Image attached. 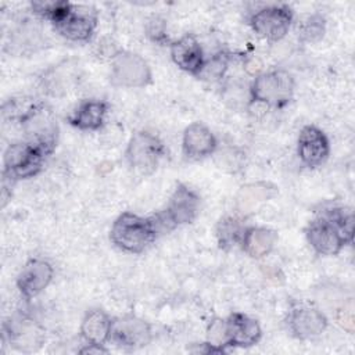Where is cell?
Wrapping results in <instances>:
<instances>
[{"mask_svg":"<svg viewBox=\"0 0 355 355\" xmlns=\"http://www.w3.org/2000/svg\"><path fill=\"white\" fill-rule=\"evenodd\" d=\"M32 8L36 14L49 18L61 36L73 42L90 39L96 29V12L87 7L65 1H35Z\"/></svg>","mask_w":355,"mask_h":355,"instance_id":"obj_1","label":"cell"},{"mask_svg":"<svg viewBox=\"0 0 355 355\" xmlns=\"http://www.w3.org/2000/svg\"><path fill=\"white\" fill-rule=\"evenodd\" d=\"M112 243L128 252L144 251L157 237L151 218H141L132 212H123L111 227Z\"/></svg>","mask_w":355,"mask_h":355,"instance_id":"obj_2","label":"cell"},{"mask_svg":"<svg viewBox=\"0 0 355 355\" xmlns=\"http://www.w3.org/2000/svg\"><path fill=\"white\" fill-rule=\"evenodd\" d=\"M200 207L198 196L184 184H179L165 209L151 216V222L158 233H166L176 226L190 223L197 216Z\"/></svg>","mask_w":355,"mask_h":355,"instance_id":"obj_3","label":"cell"},{"mask_svg":"<svg viewBox=\"0 0 355 355\" xmlns=\"http://www.w3.org/2000/svg\"><path fill=\"white\" fill-rule=\"evenodd\" d=\"M29 143L42 147L47 154L53 151L57 141V123L50 110L42 104H28L22 112L15 115Z\"/></svg>","mask_w":355,"mask_h":355,"instance_id":"obj_4","label":"cell"},{"mask_svg":"<svg viewBox=\"0 0 355 355\" xmlns=\"http://www.w3.org/2000/svg\"><path fill=\"white\" fill-rule=\"evenodd\" d=\"M47 153L29 141L12 143L4 153V178L25 179L36 175Z\"/></svg>","mask_w":355,"mask_h":355,"instance_id":"obj_5","label":"cell"},{"mask_svg":"<svg viewBox=\"0 0 355 355\" xmlns=\"http://www.w3.org/2000/svg\"><path fill=\"white\" fill-rule=\"evenodd\" d=\"M294 92V80L286 71L276 69L261 73L251 86L254 101L265 103L273 107H282L290 101Z\"/></svg>","mask_w":355,"mask_h":355,"instance_id":"obj_6","label":"cell"},{"mask_svg":"<svg viewBox=\"0 0 355 355\" xmlns=\"http://www.w3.org/2000/svg\"><path fill=\"white\" fill-rule=\"evenodd\" d=\"M164 155V144L150 132H137L132 136L126 158L129 165L141 175L153 173Z\"/></svg>","mask_w":355,"mask_h":355,"instance_id":"obj_7","label":"cell"},{"mask_svg":"<svg viewBox=\"0 0 355 355\" xmlns=\"http://www.w3.org/2000/svg\"><path fill=\"white\" fill-rule=\"evenodd\" d=\"M111 82L121 87H143L151 82V71L139 54L122 51L112 60Z\"/></svg>","mask_w":355,"mask_h":355,"instance_id":"obj_8","label":"cell"},{"mask_svg":"<svg viewBox=\"0 0 355 355\" xmlns=\"http://www.w3.org/2000/svg\"><path fill=\"white\" fill-rule=\"evenodd\" d=\"M291 21L293 12L287 6H269L257 11L250 22L259 36L277 42L286 36Z\"/></svg>","mask_w":355,"mask_h":355,"instance_id":"obj_9","label":"cell"},{"mask_svg":"<svg viewBox=\"0 0 355 355\" xmlns=\"http://www.w3.org/2000/svg\"><path fill=\"white\" fill-rule=\"evenodd\" d=\"M305 233L311 247L320 255H336L347 243L340 230L323 216L311 222Z\"/></svg>","mask_w":355,"mask_h":355,"instance_id":"obj_10","label":"cell"},{"mask_svg":"<svg viewBox=\"0 0 355 355\" xmlns=\"http://www.w3.org/2000/svg\"><path fill=\"white\" fill-rule=\"evenodd\" d=\"M110 340L119 347L140 348L150 343L151 330L144 320L136 316H123L112 322Z\"/></svg>","mask_w":355,"mask_h":355,"instance_id":"obj_11","label":"cell"},{"mask_svg":"<svg viewBox=\"0 0 355 355\" xmlns=\"http://www.w3.org/2000/svg\"><path fill=\"white\" fill-rule=\"evenodd\" d=\"M330 146L326 135L316 126H304L298 137V157L308 168L322 165L329 157Z\"/></svg>","mask_w":355,"mask_h":355,"instance_id":"obj_12","label":"cell"},{"mask_svg":"<svg viewBox=\"0 0 355 355\" xmlns=\"http://www.w3.org/2000/svg\"><path fill=\"white\" fill-rule=\"evenodd\" d=\"M53 268L47 261L31 259L18 275L17 286L24 297L32 298L49 286Z\"/></svg>","mask_w":355,"mask_h":355,"instance_id":"obj_13","label":"cell"},{"mask_svg":"<svg viewBox=\"0 0 355 355\" xmlns=\"http://www.w3.org/2000/svg\"><path fill=\"white\" fill-rule=\"evenodd\" d=\"M227 345L251 347L261 338V327L257 320L243 313H232L226 320Z\"/></svg>","mask_w":355,"mask_h":355,"instance_id":"obj_14","label":"cell"},{"mask_svg":"<svg viewBox=\"0 0 355 355\" xmlns=\"http://www.w3.org/2000/svg\"><path fill=\"white\" fill-rule=\"evenodd\" d=\"M290 329L295 337L301 340L319 336L327 326V320L322 312L315 308H297L290 315Z\"/></svg>","mask_w":355,"mask_h":355,"instance_id":"obj_15","label":"cell"},{"mask_svg":"<svg viewBox=\"0 0 355 355\" xmlns=\"http://www.w3.org/2000/svg\"><path fill=\"white\" fill-rule=\"evenodd\" d=\"M171 55L175 64L186 72L197 75L202 67V50L194 36L186 35L171 46Z\"/></svg>","mask_w":355,"mask_h":355,"instance_id":"obj_16","label":"cell"},{"mask_svg":"<svg viewBox=\"0 0 355 355\" xmlns=\"http://www.w3.org/2000/svg\"><path fill=\"white\" fill-rule=\"evenodd\" d=\"M215 147L216 139L205 125L194 122L186 128L183 133V151L187 157H207L215 150Z\"/></svg>","mask_w":355,"mask_h":355,"instance_id":"obj_17","label":"cell"},{"mask_svg":"<svg viewBox=\"0 0 355 355\" xmlns=\"http://www.w3.org/2000/svg\"><path fill=\"white\" fill-rule=\"evenodd\" d=\"M108 104L101 100H86L80 103L76 110L69 115L68 121L78 129L96 130L104 123Z\"/></svg>","mask_w":355,"mask_h":355,"instance_id":"obj_18","label":"cell"},{"mask_svg":"<svg viewBox=\"0 0 355 355\" xmlns=\"http://www.w3.org/2000/svg\"><path fill=\"white\" fill-rule=\"evenodd\" d=\"M111 324L112 322L104 311L93 309L83 318L80 331L89 344L103 345L110 338Z\"/></svg>","mask_w":355,"mask_h":355,"instance_id":"obj_19","label":"cell"},{"mask_svg":"<svg viewBox=\"0 0 355 355\" xmlns=\"http://www.w3.org/2000/svg\"><path fill=\"white\" fill-rule=\"evenodd\" d=\"M276 233L266 227H250L244 230L241 243L243 250L252 258H261L268 255L275 243H276Z\"/></svg>","mask_w":355,"mask_h":355,"instance_id":"obj_20","label":"cell"},{"mask_svg":"<svg viewBox=\"0 0 355 355\" xmlns=\"http://www.w3.org/2000/svg\"><path fill=\"white\" fill-rule=\"evenodd\" d=\"M320 216H323L330 223H333L340 230V233L345 237L347 243H351L352 226H354V218H352L351 211H347L340 207H333V208L324 209Z\"/></svg>","mask_w":355,"mask_h":355,"instance_id":"obj_21","label":"cell"},{"mask_svg":"<svg viewBox=\"0 0 355 355\" xmlns=\"http://www.w3.org/2000/svg\"><path fill=\"white\" fill-rule=\"evenodd\" d=\"M243 229L240 222L234 218H225L218 225V240L222 248H229L237 243L240 236L243 237Z\"/></svg>","mask_w":355,"mask_h":355,"instance_id":"obj_22","label":"cell"},{"mask_svg":"<svg viewBox=\"0 0 355 355\" xmlns=\"http://www.w3.org/2000/svg\"><path fill=\"white\" fill-rule=\"evenodd\" d=\"M300 37L305 42H318L319 39H322L323 33H324V19L320 15H309L308 18H305L300 26Z\"/></svg>","mask_w":355,"mask_h":355,"instance_id":"obj_23","label":"cell"},{"mask_svg":"<svg viewBox=\"0 0 355 355\" xmlns=\"http://www.w3.org/2000/svg\"><path fill=\"white\" fill-rule=\"evenodd\" d=\"M227 67V60L223 54H216L211 60L202 62L200 72L197 73L198 78L205 80H216L222 78Z\"/></svg>","mask_w":355,"mask_h":355,"instance_id":"obj_24","label":"cell"}]
</instances>
